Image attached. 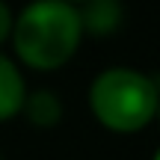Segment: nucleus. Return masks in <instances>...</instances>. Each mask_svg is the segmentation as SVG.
Masks as SVG:
<instances>
[{"label": "nucleus", "instance_id": "obj_8", "mask_svg": "<svg viewBox=\"0 0 160 160\" xmlns=\"http://www.w3.org/2000/svg\"><path fill=\"white\" fill-rule=\"evenodd\" d=\"M154 119L160 122V98H157V113H154Z\"/></svg>", "mask_w": 160, "mask_h": 160}, {"label": "nucleus", "instance_id": "obj_1", "mask_svg": "<svg viewBox=\"0 0 160 160\" xmlns=\"http://www.w3.org/2000/svg\"><path fill=\"white\" fill-rule=\"evenodd\" d=\"M12 51L27 68L57 71L77 53L83 42L77 6L62 0H30L12 18Z\"/></svg>", "mask_w": 160, "mask_h": 160}, {"label": "nucleus", "instance_id": "obj_7", "mask_svg": "<svg viewBox=\"0 0 160 160\" xmlns=\"http://www.w3.org/2000/svg\"><path fill=\"white\" fill-rule=\"evenodd\" d=\"M62 3H68V6H80V3H86V0H62Z\"/></svg>", "mask_w": 160, "mask_h": 160}, {"label": "nucleus", "instance_id": "obj_5", "mask_svg": "<svg viewBox=\"0 0 160 160\" xmlns=\"http://www.w3.org/2000/svg\"><path fill=\"white\" fill-rule=\"evenodd\" d=\"M21 113L27 116L30 125L48 131V128H53L59 119H62V101H59L51 89H36V92H27Z\"/></svg>", "mask_w": 160, "mask_h": 160}, {"label": "nucleus", "instance_id": "obj_9", "mask_svg": "<svg viewBox=\"0 0 160 160\" xmlns=\"http://www.w3.org/2000/svg\"><path fill=\"white\" fill-rule=\"evenodd\" d=\"M151 160H160V148H157V151H154V157H151Z\"/></svg>", "mask_w": 160, "mask_h": 160}, {"label": "nucleus", "instance_id": "obj_2", "mask_svg": "<svg viewBox=\"0 0 160 160\" xmlns=\"http://www.w3.org/2000/svg\"><path fill=\"white\" fill-rule=\"evenodd\" d=\"M157 98L160 86L154 77L125 65L101 71L89 83V110L98 125L113 133H137L154 122Z\"/></svg>", "mask_w": 160, "mask_h": 160}, {"label": "nucleus", "instance_id": "obj_3", "mask_svg": "<svg viewBox=\"0 0 160 160\" xmlns=\"http://www.w3.org/2000/svg\"><path fill=\"white\" fill-rule=\"evenodd\" d=\"M77 15H80V27H83L86 36L104 39V36H113L122 27L125 9H122V0H86V3L77 6Z\"/></svg>", "mask_w": 160, "mask_h": 160}, {"label": "nucleus", "instance_id": "obj_6", "mask_svg": "<svg viewBox=\"0 0 160 160\" xmlns=\"http://www.w3.org/2000/svg\"><path fill=\"white\" fill-rule=\"evenodd\" d=\"M12 9L6 6V0H0V45H3L6 39H9V33H12Z\"/></svg>", "mask_w": 160, "mask_h": 160}, {"label": "nucleus", "instance_id": "obj_4", "mask_svg": "<svg viewBox=\"0 0 160 160\" xmlns=\"http://www.w3.org/2000/svg\"><path fill=\"white\" fill-rule=\"evenodd\" d=\"M24 98H27V83L15 59L0 53V122H9L21 113Z\"/></svg>", "mask_w": 160, "mask_h": 160}]
</instances>
